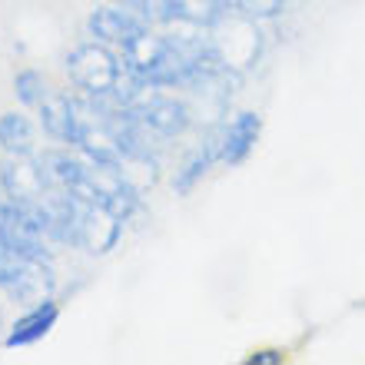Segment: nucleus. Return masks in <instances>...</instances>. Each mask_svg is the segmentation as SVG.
<instances>
[{"mask_svg": "<svg viewBox=\"0 0 365 365\" xmlns=\"http://www.w3.org/2000/svg\"><path fill=\"white\" fill-rule=\"evenodd\" d=\"M262 34L256 27V17L242 7H226L210 24V53L230 70H246L259 60Z\"/></svg>", "mask_w": 365, "mask_h": 365, "instance_id": "1", "label": "nucleus"}, {"mask_svg": "<svg viewBox=\"0 0 365 365\" xmlns=\"http://www.w3.org/2000/svg\"><path fill=\"white\" fill-rule=\"evenodd\" d=\"M0 289L10 296V302L17 306H40L47 302L53 292V272L50 262L30 259L24 252H17L14 246H7L4 259H0Z\"/></svg>", "mask_w": 365, "mask_h": 365, "instance_id": "2", "label": "nucleus"}, {"mask_svg": "<svg viewBox=\"0 0 365 365\" xmlns=\"http://www.w3.org/2000/svg\"><path fill=\"white\" fill-rule=\"evenodd\" d=\"M67 73L73 80V87H80L87 96H106L120 83L123 67L103 43H80L77 50H70Z\"/></svg>", "mask_w": 365, "mask_h": 365, "instance_id": "3", "label": "nucleus"}, {"mask_svg": "<svg viewBox=\"0 0 365 365\" xmlns=\"http://www.w3.org/2000/svg\"><path fill=\"white\" fill-rule=\"evenodd\" d=\"M123 236V220L110 206L80 196V220H77V246L90 256H106Z\"/></svg>", "mask_w": 365, "mask_h": 365, "instance_id": "4", "label": "nucleus"}, {"mask_svg": "<svg viewBox=\"0 0 365 365\" xmlns=\"http://www.w3.org/2000/svg\"><path fill=\"white\" fill-rule=\"evenodd\" d=\"M130 113L140 120V123L156 136V140H170V136H180L186 126H190V110L186 103H180L176 96H163V93H146L136 100L133 106H126Z\"/></svg>", "mask_w": 365, "mask_h": 365, "instance_id": "5", "label": "nucleus"}, {"mask_svg": "<svg viewBox=\"0 0 365 365\" xmlns=\"http://www.w3.org/2000/svg\"><path fill=\"white\" fill-rule=\"evenodd\" d=\"M0 182H4V192L10 196V202H37L50 192V182L43 176V166L40 160H30L27 156H10L0 166Z\"/></svg>", "mask_w": 365, "mask_h": 365, "instance_id": "6", "label": "nucleus"}, {"mask_svg": "<svg viewBox=\"0 0 365 365\" xmlns=\"http://www.w3.org/2000/svg\"><path fill=\"white\" fill-rule=\"evenodd\" d=\"M259 133H262V120L259 113H236L232 123H226L220 130V140H222V163L230 166H240L246 163V156L252 153V146L259 143Z\"/></svg>", "mask_w": 365, "mask_h": 365, "instance_id": "7", "label": "nucleus"}, {"mask_svg": "<svg viewBox=\"0 0 365 365\" xmlns=\"http://www.w3.org/2000/svg\"><path fill=\"white\" fill-rule=\"evenodd\" d=\"M87 30L90 37H96L100 43H120L123 47L130 37L146 30V24L126 7H96L87 20Z\"/></svg>", "mask_w": 365, "mask_h": 365, "instance_id": "8", "label": "nucleus"}, {"mask_svg": "<svg viewBox=\"0 0 365 365\" xmlns=\"http://www.w3.org/2000/svg\"><path fill=\"white\" fill-rule=\"evenodd\" d=\"M216 160H222V140H220V130L216 133L206 136V143L196 146L186 160H182V166L176 170L173 176V190L176 196H190L192 190H196V182L202 180V176L210 173V166L216 163Z\"/></svg>", "mask_w": 365, "mask_h": 365, "instance_id": "9", "label": "nucleus"}, {"mask_svg": "<svg viewBox=\"0 0 365 365\" xmlns=\"http://www.w3.org/2000/svg\"><path fill=\"white\" fill-rule=\"evenodd\" d=\"M57 316H60V309H57V302H53V299L40 302V306H30L27 312L14 322V329L7 332V349H24V346L40 342L50 329L57 326Z\"/></svg>", "mask_w": 365, "mask_h": 365, "instance_id": "10", "label": "nucleus"}, {"mask_svg": "<svg viewBox=\"0 0 365 365\" xmlns=\"http://www.w3.org/2000/svg\"><path fill=\"white\" fill-rule=\"evenodd\" d=\"M40 123L47 136L60 143H73L77 140V100H70L67 93H47V100L40 103Z\"/></svg>", "mask_w": 365, "mask_h": 365, "instance_id": "11", "label": "nucleus"}, {"mask_svg": "<svg viewBox=\"0 0 365 365\" xmlns=\"http://www.w3.org/2000/svg\"><path fill=\"white\" fill-rule=\"evenodd\" d=\"M40 166H43L50 190H77L80 182L87 180V163L63 153V150H47L40 156Z\"/></svg>", "mask_w": 365, "mask_h": 365, "instance_id": "12", "label": "nucleus"}, {"mask_svg": "<svg viewBox=\"0 0 365 365\" xmlns=\"http://www.w3.org/2000/svg\"><path fill=\"white\" fill-rule=\"evenodd\" d=\"M0 146L10 156L34 153V126L24 113H4L0 116Z\"/></svg>", "mask_w": 365, "mask_h": 365, "instance_id": "13", "label": "nucleus"}, {"mask_svg": "<svg viewBox=\"0 0 365 365\" xmlns=\"http://www.w3.org/2000/svg\"><path fill=\"white\" fill-rule=\"evenodd\" d=\"M170 7H173V20L192 24V27H210L226 10L222 0H170Z\"/></svg>", "mask_w": 365, "mask_h": 365, "instance_id": "14", "label": "nucleus"}, {"mask_svg": "<svg viewBox=\"0 0 365 365\" xmlns=\"http://www.w3.org/2000/svg\"><path fill=\"white\" fill-rule=\"evenodd\" d=\"M113 4H120V7H126L130 14H136L146 27H153V24H170V20H173L170 0H113Z\"/></svg>", "mask_w": 365, "mask_h": 365, "instance_id": "15", "label": "nucleus"}, {"mask_svg": "<svg viewBox=\"0 0 365 365\" xmlns=\"http://www.w3.org/2000/svg\"><path fill=\"white\" fill-rule=\"evenodd\" d=\"M14 93H17L20 103L27 106H40L43 100H47V80L40 77L37 70H24V73H17V80H14Z\"/></svg>", "mask_w": 365, "mask_h": 365, "instance_id": "16", "label": "nucleus"}, {"mask_svg": "<svg viewBox=\"0 0 365 365\" xmlns=\"http://www.w3.org/2000/svg\"><path fill=\"white\" fill-rule=\"evenodd\" d=\"M236 7H242L252 17H272V14H282V4L279 0H232Z\"/></svg>", "mask_w": 365, "mask_h": 365, "instance_id": "17", "label": "nucleus"}, {"mask_svg": "<svg viewBox=\"0 0 365 365\" xmlns=\"http://www.w3.org/2000/svg\"><path fill=\"white\" fill-rule=\"evenodd\" d=\"M250 362L252 365H256V362H282V356H279V352H256Z\"/></svg>", "mask_w": 365, "mask_h": 365, "instance_id": "18", "label": "nucleus"}, {"mask_svg": "<svg viewBox=\"0 0 365 365\" xmlns=\"http://www.w3.org/2000/svg\"><path fill=\"white\" fill-rule=\"evenodd\" d=\"M7 212H10V202H4V200H0V226L7 222Z\"/></svg>", "mask_w": 365, "mask_h": 365, "instance_id": "19", "label": "nucleus"}, {"mask_svg": "<svg viewBox=\"0 0 365 365\" xmlns=\"http://www.w3.org/2000/svg\"><path fill=\"white\" fill-rule=\"evenodd\" d=\"M279 4H282V10H296L302 0H279Z\"/></svg>", "mask_w": 365, "mask_h": 365, "instance_id": "20", "label": "nucleus"}]
</instances>
